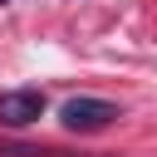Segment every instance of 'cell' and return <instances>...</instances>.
<instances>
[{
  "instance_id": "6da1fadb",
  "label": "cell",
  "mask_w": 157,
  "mask_h": 157,
  "mask_svg": "<svg viewBox=\"0 0 157 157\" xmlns=\"http://www.w3.org/2000/svg\"><path fill=\"white\" fill-rule=\"evenodd\" d=\"M113 118H118V108H113L108 98H88V93L69 98V103L59 108V123H64L69 132H103Z\"/></svg>"
},
{
  "instance_id": "7a4b0ae2",
  "label": "cell",
  "mask_w": 157,
  "mask_h": 157,
  "mask_svg": "<svg viewBox=\"0 0 157 157\" xmlns=\"http://www.w3.org/2000/svg\"><path fill=\"white\" fill-rule=\"evenodd\" d=\"M39 113H44V93L39 88H10V93H0V123L5 128H29V123H39Z\"/></svg>"
},
{
  "instance_id": "3957f363",
  "label": "cell",
  "mask_w": 157,
  "mask_h": 157,
  "mask_svg": "<svg viewBox=\"0 0 157 157\" xmlns=\"http://www.w3.org/2000/svg\"><path fill=\"white\" fill-rule=\"evenodd\" d=\"M0 5H5V0H0Z\"/></svg>"
}]
</instances>
